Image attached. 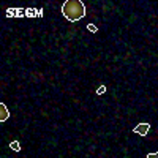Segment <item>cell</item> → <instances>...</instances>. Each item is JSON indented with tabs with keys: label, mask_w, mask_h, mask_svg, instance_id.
<instances>
[{
	"label": "cell",
	"mask_w": 158,
	"mask_h": 158,
	"mask_svg": "<svg viewBox=\"0 0 158 158\" xmlns=\"http://www.w3.org/2000/svg\"><path fill=\"white\" fill-rule=\"evenodd\" d=\"M149 130H150V125L146 123V122H142V123H139V125L135 127V133H138L141 136H146L149 133Z\"/></svg>",
	"instance_id": "7a4b0ae2"
},
{
	"label": "cell",
	"mask_w": 158,
	"mask_h": 158,
	"mask_svg": "<svg viewBox=\"0 0 158 158\" xmlns=\"http://www.w3.org/2000/svg\"><path fill=\"white\" fill-rule=\"evenodd\" d=\"M8 117H10V112L5 106V103H0V122H5Z\"/></svg>",
	"instance_id": "3957f363"
},
{
	"label": "cell",
	"mask_w": 158,
	"mask_h": 158,
	"mask_svg": "<svg viewBox=\"0 0 158 158\" xmlns=\"http://www.w3.org/2000/svg\"><path fill=\"white\" fill-rule=\"evenodd\" d=\"M147 158H158V152H153V153H147Z\"/></svg>",
	"instance_id": "5b68a950"
},
{
	"label": "cell",
	"mask_w": 158,
	"mask_h": 158,
	"mask_svg": "<svg viewBox=\"0 0 158 158\" xmlns=\"http://www.w3.org/2000/svg\"><path fill=\"white\" fill-rule=\"evenodd\" d=\"M62 15L70 22H76L85 16V5L81 0H65L62 5Z\"/></svg>",
	"instance_id": "6da1fadb"
},
{
	"label": "cell",
	"mask_w": 158,
	"mask_h": 158,
	"mask_svg": "<svg viewBox=\"0 0 158 158\" xmlns=\"http://www.w3.org/2000/svg\"><path fill=\"white\" fill-rule=\"evenodd\" d=\"M10 146H11V149H13V150H21V146H19V142H18V141H13V142L10 144Z\"/></svg>",
	"instance_id": "277c9868"
},
{
	"label": "cell",
	"mask_w": 158,
	"mask_h": 158,
	"mask_svg": "<svg viewBox=\"0 0 158 158\" xmlns=\"http://www.w3.org/2000/svg\"><path fill=\"white\" fill-rule=\"evenodd\" d=\"M104 90H106V87H104V85H101V87H100V89L97 90V94H103Z\"/></svg>",
	"instance_id": "8992f818"
},
{
	"label": "cell",
	"mask_w": 158,
	"mask_h": 158,
	"mask_svg": "<svg viewBox=\"0 0 158 158\" xmlns=\"http://www.w3.org/2000/svg\"><path fill=\"white\" fill-rule=\"evenodd\" d=\"M89 29H90V30H94V32H97V29H95V27H94V25H92V24H89Z\"/></svg>",
	"instance_id": "52a82bcc"
}]
</instances>
